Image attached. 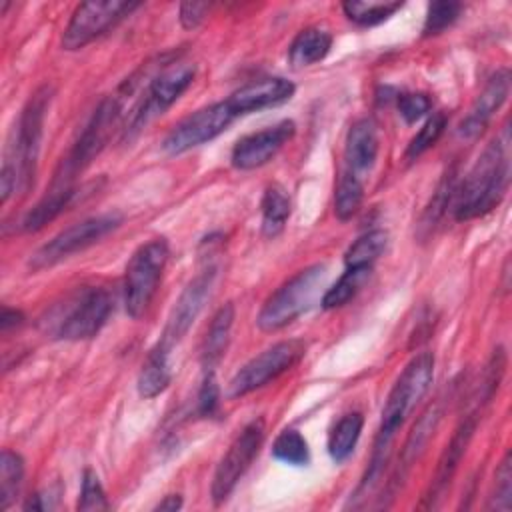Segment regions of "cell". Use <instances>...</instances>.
Wrapping results in <instances>:
<instances>
[{"mask_svg": "<svg viewBox=\"0 0 512 512\" xmlns=\"http://www.w3.org/2000/svg\"><path fill=\"white\" fill-rule=\"evenodd\" d=\"M216 280V268L210 266L206 270H202L200 274H196L186 288L180 292L178 300L174 302L166 326L158 338V346L172 350L190 330V326L194 324V320L198 318V314L202 312L204 304L208 302L210 294H212V286Z\"/></svg>", "mask_w": 512, "mask_h": 512, "instance_id": "cell-13", "label": "cell"}, {"mask_svg": "<svg viewBox=\"0 0 512 512\" xmlns=\"http://www.w3.org/2000/svg\"><path fill=\"white\" fill-rule=\"evenodd\" d=\"M112 312V298L104 288H82L54 320V334L62 340H88L96 336Z\"/></svg>", "mask_w": 512, "mask_h": 512, "instance_id": "cell-9", "label": "cell"}, {"mask_svg": "<svg viewBox=\"0 0 512 512\" xmlns=\"http://www.w3.org/2000/svg\"><path fill=\"white\" fill-rule=\"evenodd\" d=\"M272 454L276 460L290 464V466H306L310 462L308 442L294 428H286L276 436V440L272 444Z\"/></svg>", "mask_w": 512, "mask_h": 512, "instance_id": "cell-31", "label": "cell"}, {"mask_svg": "<svg viewBox=\"0 0 512 512\" xmlns=\"http://www.w3.org/2000/svg\"><path fill=\"white\" fill-rule=\"evenodd\" d=\"M330 46H332L330 32L318 26H310L300 30L292 40L288 48V60L294 68L310 66L324 60L326 54L330 52Z\"/></svg>", "mask_w": 512, "mask_h": 512, "instance_id": "cell-22", "label": "cell"}, {"mask_svg": "<svg viewBox=\"0 0 512 512\" xmlns=\"http://www.w3.org/2000/svg\"><path fill=\"white\" fill-rule=\"evenodd\" d=\"M326 280V266L312 264L286 280L262 306L256 324L264 332H276L292 324L320 296Z\"/></svg>", "mask_w": 512, "mask_h": 512, "instance_id": "cell-4", "label": "cell"}, {"mask_svg": "<svg viewBox=\"0 0 512 512\" xmlns=\"http://www.w3.org/2000/svg\"><path fill=\"white\" fill-rule=\"evenodd\" d=\"M24 322V314L20 310H14V308H2V316H0V328L2 332H8L10 328H16Z\"/></svg>", "mask_w": 512, "mask_h": 512, "instance_id": "cell-39", "label": "cell"}, {"mask_svg": "<svg viewBox=\"0 0 512 512\" xmlns=\"http://www.w3.org/2000/svg\"><path fill=\"white\" fill-rule=\"evenodd\" d=\"M460 12H462V4L460 2L440 0V2L428 4V12H426L422 34L424 36H436V34L444 32L446 28H450L458 20Z\"/></svg>", "mask_w": 512, "mask_h": 512, "instance_id": "cell-33", "label": "cell"}, {"mask_svg": "<svg viewBox=\"0 0 512 512\" xmlns=\"http://www.w3.org/2000/svg\"><path fill=\"white\" fill-rule=\"evenodd\" d=\"M140 2L126 0H100V2H82L76 6L68 26L62 34L64 50H80L110 28H114L120 20L130 16Z\"/></svg>", "mask_w": 512, "mask_h": 512, "instance_id": "cell-10", "label": "cell"}, {"mask_svg": "<svg viewBox=\"0 0 512 512\" xmlns=\"http://www.w3.org/2000/svg\"><path fill=\"white\" fill-rule=\"evenodd\" d=\"M196 74L194 64L164 62L142 90L140 100L132 106L126 118V136L142 130L150 120L164 114L192 84Z\"/></svg>", "mask_w": 512, "mask_h": 512, "instance_id": "cell-5", "label": "cell"}, {"mask_svg": "<svg viewBox=\"0 0 512 512\" xmlns=\"http://www.w3.org/2000/svg\"><path fill=\"white\" fill-rule=\"evenodd\" d=\"M120 224H122V216L116 212L84 218V220L64 228L52 240H48L44 246H40L28 260V266L32 270L50 268V266L62 262L64 258L96 244L98 240L108 236L112 230H116Z\"/></svg>", "mask_w": 512, "mask_h": 512, "instance_id": "cell-7", "label": "cell"}, {"mask_svg": "<svg viewBox=\"0 0 512 512\" xmlns=\"http://www.w3.org/2000/svg\"><path fill=\"white\" fill-rule=\"evenodd\" d=\"M388 234L384 230H370L362 234L344 254L346 268H372V264L384 254Z\"/></svg>", "mask_w": 512, "mask_h": 512, "instance_id": "cell-26", "label": "cell"}, {"mask_svg": "<svg viewBox=\"0 0 512 512\" xmlns=\"http://www.w3.org/2000/svg\"><path fill=\"white\" fill-rule=\"evenodd\" d=\"M168 358H170V350H166L158 344H154V348L148 352L146 360L142 362V370L138 374V384H136L138 394L142 398H146V400L154 398L168 388L170 378H172Z\"/></svg>", "mask_w": 512, "mask_h": 512, "instance_id": "cell-23", "label": "cell"}, {"mask_svg": "<svg viewBox=\"0 0 512 512\" xmlns=\"http://www.w3.org/2000/svg\"><path fill=\"white\" fill-rule=\"evenodd\" d=\"M442 418V410H440V404L434 402L432 406H428V410L418 418V422L414 424L404 448H402V454H400V462H398V468H396V474L392 478V488H396L404 478L406 474L410 472V468L416 464V460L420 458V454L424 452L428 440L432 438L438 422Z\"/></svg>", "mask_w": 512, "mask_h": 512, "instance_id": "cell-19", "label": "cell"}, {"mask_svg": "<svg viewBox=\"0 0 512 512\" xmlns=\"http://www.w3.org/2000/svg\"><path fill=\"white\" fill-rule=\"evenodd\" d=\"M52 100V86H40L20 112L14 140L2 162L0 192L6 202L14 192L26 194L36 178V164L40 154V142L44 134V118Z\"/></svg>", "mask_w": 512, "mask_h": 512, "instance_id": "cell-3", "label": "cell"}, {"mask_svg": "<svg viewBox=\"0 0 512 512\" xmlns=\"http://www.w3.org/2000/svg\"><path fill=\"white\" fill-rule=\"evenodd\" d=\"M510 182V130L508 126L492 138V142L478 156L460 186L454 190L452 212L454 218L464 222L494 210Z\"/></svg>", "mask_w": 512, "mask_h": 512, "instance_id": "cell-2", "label": "cell"}, {"mask_svg": "<svg viewBox=\"0 0 512 512\" xmlns=\"http://www.w3.org/2000/svg\"><path fill=\"white\" fill-rule=\"evenodd\" d=\"M182 506V498L178 496V494H168L162 502H158L156 506H154V510H166V512H174V510H178Z\"/></svg>", "mask_w": 512, "mask_h": 512, "instance_id": "cell-40", "label": "cell"}, {"mask_svg": "<svg viewBox=\"0 0 512 512\" xmlns=\"http://www.w3.org/2000/svg\"><path fill=\"white\" fill-rule=\"evenodd\" d=\"M76 194L74 184H62V182H52L50 190L38 200V204L24 216L22 220V230L24 232H38L44 228L48 222H52L60 212L66 210V206L72 202Z\"/></svg>", "mask_w": 512, "mask_h": 512, "instance_id": "cell-21", "label": "cell"}, {"mask_svg": "<svg viewBox=\"0 0 512 512\" xmlns=\"http://www.w3.org/2000/svg\"><path fill=\"white\" fill-rule=\"evenodd\" d=\"M508 92H510V72L502 68L494 76H490V80L486 82V86L470 106L468 114L458 124V134L466 140L478 138L488 126V122L492 120L494 112L506 102Z\"/></svg>", "mask_w": 512, "mask_h": 512, "instance_id": "cell-17", "label": "cell"}, {"mask_svg": "<svg viewBox=\"0 0 512 512\" xmlns=\"http://www.w3.org/2000/svg\"><path fill=\"white\" fill-rule=\"evenodd\" d=\"M260 208H262V234L266 238L278 236L284 230L292 212V202L286 188L280 184L266 186Z\"/></svg>", "mask_w": 512, "mask_h": 512, "instance_id": "cell-24", "label": "cell"}, {"mask_svg": "<svg viewBox=\"0 0 512 512\" xmlns=\"http://www.w3.org/2000/svg\"><path fill=\"white\" fill-rule=\"evenodd\" d=\"M370 274H372V268H346L344 274L338 278V282L324 292L320 300L322 308L332 310V308L344 306L348 300H352L360 292V288L368 282Z\"/></svg>", "mask_w": 512, "mask_h": 512, "instance_id": "cell-27", "label": "cell"}, {"mask_svg": "<svg viewBox=\"0 0 512 512\" xmlns=\"http://www.w3.org/2000/svg\"><path fill=\"white\" fill-rule=\"evenodd\" d=\"M210 10L208 2H184L180 4V24L186 30L196 28L206 18V12Z\"/></svg>", "mask_w": 512, "mask_h": 512, "instance_id": "cell-38", "label": "cell"}, {"mask_svg": "<svg viewBox=\"0 0 512 512\" xmlns=\"http://www.w3.org/2000/svg\"><path fill=\"white\" fill-rule=\"evenodd\" d=\"M446 124H448V118L444 112H434L432 116H428V120L422 124V128L410 140V144L406 148V160H416L420 154H424L428 148H432L438 142V138L442 136Z\"/></svg>", "mask_w": 512, "mask_h": 512, "instance_id": "cell-32", "label": "cell"}, {"mask_svg": "<svg viewBox=\"0 0 512 512\" xmlns=\"http://www.w3.org/2000/svg\"><path fill=\"white\" fill-rule=\"evenodd\" d=\"M364 198V184L360 176H354L346 170H342L338 184H336V192H334V214L338 220L346 222L350 220Z\"/></svg>", "mask_w": 512, "mask_h": 512, "instance_id": "cell-29", "label": "cell"}, {"mask_svg": "<svg viewBox=\"0 0 512 512\" xmlns=\"http://www.w3.org/2000/svg\"><path fill=\"white\" fill-rule=\"evenodd\" d=\"M364 426V416L360 412L344 414L328 434V454L334 462H344L356 448Z\"/></svg>", "mask_w": 512, "mask_h": 512, "instance_id": "cell-25", "label": "cell"}, {"mask_svg": "<svg viewBox=\"0 0 512 512\" xmlns=\"http://www.w3.org/2000/svg\"><path fill=\"white\" fill-rule=\"evenodd\" d=\"M232 324H234V304L226 302L212 316L206 338H204V344H202L204 372H214V366L224 356V352L228 348V342H230Z\"/></svg>", "mask_w": 512, "mask_h": 512, "instance_id": "cell-20", "label": "cell"}, {"mask_svg": "<svg viewBox=\"0 0 512 512\" xmlns=\"http://www.w3.org/2000/svg\"><path fill=\"white\" fill-rule=\"evenodd\" d=\"M264 432L266 426L262 418L250 420L218 462L210 486V494L216 506L222 504L232 494L244 472L250 468L252 460L258 456L260 446L264 442Z\"/></svg>", "mask_w": 512, "mask_h": 512, "instance_id": "cell-11", "label": "cell"}, {"mask_svg": "<svg viewBox=\"0 0 512 512\" xmlns=\"http://www.w3.org/2000/svg\"><path fill=\"white\" fill-rule=\"evenodd\" d=\"M78 510H108V500H106V492L100 484V478L94 470L86 468L82 474V490H80V498L76 502Z\"/></svg>", "mask_w": 512, "mask_h": 512, "instance_id": "cell-35", "label": "cell"}, {"mask_svg": "<svg viewBox=\"0 0 512 512\" xmlns=\"http://www.w3.org/2000/svg\"><path fill=\"white\" fill-rule=\"evenodd\" d=\"M432 378H434V356L432 352H420L406 364V368L394 382L386 398V404L382 408V420L374 440L370 464L358 486V492L368 494V490L374 488V484L380 480L398 428L404 424V420L410 416L416 404L424 398V394L432 384Z\"/></svg>", "mask_w": 512, "mask_h": 512, "instance_id": "cell-1", "label": "cell"}, {"mask_svg": "<svg viewBox=\"0 0 512 512\" xmlns=\"http://www.w3.org/2000/svg\"><path fill=\"white\" fill-rule=\"evenodd\" d=\"M294 132L296 124L292 120H282L274 126L262 128L240 138L232 148V166L238 170H254L264 166L294 136Z\"/></svg>", "mask_w": 512, "mask_h": 512, "instance_id": "cell-14", "label": "cell"}, {"mask_svg": "<svg viewBox=\"0 0 512 512\" xmlns=\"http://www.w3.org/2000/svg\"><path fill=\"white\" fill-rule=\"evenodd\" d=\"M304 342L298 338L276 342L274 346L266 348L252 360H248L228 382V398L246 396L270 380H276L280 374L290 370L302 356H304Z\"/></svg>", "mask_w": 512, "mask_h": 512, "instance_id": "cell-8", "label": "cell"}, {"mask_svg": "<svg viewBox=\"0 0 512 512\" xmlns=\"http://www.w3.org/2000/svg\"><path fill=\"white\" fill-rule=\"evenodd\" d=\"M488 508H496L508 512L512 508V456L510 452L504 454L496 476H494V490L490 494Z\"/></svg>", "mask_w": 512, "mask_h": 512, "instance_id": "cell-34", "label": "cell"}, {"mask_svg": "<svg viewBox=\"0 0 512 512\" xmlns=\"http://www.w3.org/2000/svg\"><path fill=\"white\" fill-rule=\"evenodd\" d=\"M218 402H220V390H218L214 372H204V380L198 390V404H196L198 414L212 416L218 410Z\"/></svg>", "mask_w": 512, "mask_h": 512, "instance_id": "cell-37", "label": "cell"}, {"mask_svg": "<svg viewBox=\"0 0 512 512\" xmlns=\"http://www.w3.org/2000/svg\"><path fill=\"white\" fill-rule=\"evenodd\" d=\"M478 418H480V412L474 410L470 414H466L458 428L454 430L450 442L446 444L440 460H438V466H436V472H434V480L430 484V492L424 496V506L428 508H434L438 504V500L444 496L446 488L450 486L456 470H458V464L474 436V430H476V424H478Z\"/></svg>", "mask_w": 512, "mask_h": 512, "instance_id": "cell-15", "label": "cell"}, {"mask_svg": "<svg viewBox=\"0 0 512 512\" xmlns=\"http://www.w3.org/2000/svg\"><path fill=\"white\" fill-rule=\"evenodd\" d=\"M378 156V130L370 118L356 120L344 142V170L360 176L366 174Z\"/></svg>", "mask_w": 512, "mask_h": 512, "instance_id": "cell-18", "label": "cell"}, {"mask_svg": "<svg viewBox=\"0 0 512 512\" xmlns=\"http://www.w3.org/2000/svg\"><path fill=\"white\" fill-rule=\"evenodd\" d=\"M168 256H170V248L166 238H152L132 254L124 272V286H122L124 308L128 316L140 318L148 310L158 290V282L166 268Z\"/></svg>", "mask_w": 512, "mask_h": 512, "instance_id": "cell-6", "label": "cell"}, {"mask_svg": "<svg viewBox=\"0 0 512 512\" xmlns=\"http://www.w3.org/2000/svg\"><path fill=\"white\" fill-rule=\"evenodd\" d=\"M236 114L228 106L226 100L214 102L210 106H204L184 120H180L162 140V150L168 156H178L184 154L196 146H202L210 140H214L218 134H222Z\"/></svg>", "mask_w": 512, "mask_h": 512, "instance_id": "cell-12", "label": "cell"}, {"mask_svg": "<svg viewBox=\"0 0 512 512\" xmlns=\"http://www.w3.org/2000/svg\"><path fill=\"white\" fill-rule=\"evenodd\" d=\"M296 92L294 82H290L288 78L282 76H270V78H260V80H252L244 86H240L238 90H234L226 102L232 108V112L236 116L240 114H248V112H256L268 106H276L282 104L286 100H290Z\"/></svg>", "mask_w": 512, "mask_h": 512, "instance_id": "cell-16", "label": "cell"}, {"mask_svg": "<svg viewBox=\"0 0 512 512\" xmlns=\"http://www.w3.org/2000/svg\"><path fill=\"white\" fill-rule=\"evenodd\" d=\"M396 106L400 116L408 124H414L416 120H420L430 112L432 100L428 98V94H422V92H400L396 96Z\"/></svg>", "mask_w": 512, "mask_h": 512, "instance_id": "cell-36", "label": "cell"}, {"mask_svg": "<svg viewBox=\"0 0 512 512\" xmlns=\"http://www.w3.org/2000/svg\"><path fill=\"white\" fill-rule=\"evenodd\" d=\"M24 478V460L18 452L4 448L0 454V510H8Z\"/></svg>", "mask_w": 512, "mask_h": 512, "instance_id": "cell-28", "label": "cell"}, {"mask_svg": "<svg viewBox=\"0 0 512 512\" xmlns=\"http://www.w3.org/2000/svg\"><path fill=\"white\" fill-rule=\"evenodd\" d=\"M404 4L394 0V2H362V0H350L342 4L344 14L348 20H352L358 26L370 28L376 26L384 20H388L396 10H400Z\"/></svg>", "mask_w": 512, "mask_h": 512, "instance_id": "cell-30", "label": "cell"}]
</instances>
